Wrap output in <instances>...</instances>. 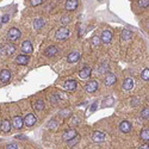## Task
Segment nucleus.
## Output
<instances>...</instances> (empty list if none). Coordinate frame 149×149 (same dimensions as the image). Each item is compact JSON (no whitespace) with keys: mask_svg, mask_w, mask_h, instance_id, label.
Here are the masks:
<instances>
[{"mask_svg":"<svg viewBox=\"0 0 149 149\" xmlns=\"http://www.w3.org/2000/svg\"><path fill=\"white\" fill-rule=\"evenodd\" d=\"M16 62H17L18 65H23V66L28 65V62H29V56H28V54H19V55L16 57Z\"/></svg>","mask_w":149,"mask_h":149,"instance_id":"11","label":"nucleus"},{"mask_svg":"<svg viewBox=\"0 0 149 149\" xmlns=\"http://www.w3.org/2000/svg\"><path fill=\"white\" fill-rule=\"evenodd\" d=\"M141 139L143 140V141H149V129H143L142 131H141Z\"/></svg>","mask_w":149,"mask_h":149,"instance_id":"25","label":"nucleus"},{"mask_svg":"<svg viewBox=\"0 0 149 149\" xmlns=\"http://www.w3.org/2000/svg\"><path fill=\"white\" fill-rule=\"evenodd\" d=\"M4 50H5V54L7 56H11L12 54L16 52V47H15V44H6L4 47Z\"/></svg>","mask_w":149,"mask_h":149,"instance_id":"22","label":"nucleus"},{"mask_svg":"<svg viewBox=\"0 0 149 149\" xmlns=\"http://www.w3.org/2000/svg\"><path fill=\"white\" fill-rule=\"evenodd\" d=\"M57 98H58V95H57V94H54V95L52 97L50 100H52L53 103H56V102H57Z\"/></svg>","mask_w":149,"mask_h":149,"instance_id":"35","label":"nucleus"},{"mask_svg":"<svg viewBox=\"0 0 149 149\" xmlns=\"http://www.w3.org/2000/svg\"><path fill=\"white\" fill-rule=\"evenodd\" d=\"M33 50V48H32V43L30 41H24L22 43V52L24 54H31Z\"/></svg>","mask_w":149,"mask_h":149,"instance_id":"7","label":"nucleus"},{"mask_svg":"<svg viewBox=\"0 0 149 149\" xmlns=\"http://www.w3.org/2000/svg\"><path fill=\"white\" fill-rule=\"evenodd\" d=\"M77 136H78V132H77L75 129H68V130H66L63 132V135H62V139H63V141H67L68 142L72 139L77 137Z\"/></svg>","mask_w":149,"mask_h":149,"instance_id":"3","label":"nucleus"},{"mask_svg":"<svg viewBox=\"0 0 149 149\" xmlns=\"http://www.w3.org/2000/svg\"><path fill=\"white\" fill-rule=\"evenodd\" d=\"M97 106H98V104H97V103H94V104H93V105L91 106V111H92V112H93V111H95Z\"/></svg>","mask_w":149,"mask_h":149,"instance_id":"38","label":"nucleus"},{"mask_svg":"<svg viewBox=\"0 0 149 149\" xmlns=\"http://www.w3.org/2000/svg\"><path fill=\"white\" fill-rule=\"evenodd\" d=\"M137 5L141 8H146L149 6V0H137Z\"/></svg>","mask_w":149,"mask_h":149,"instance_id":"29","label":"nucleus"},{"mask_svg":"<svg viewBox=\"0 0 149 149\" xmlns=\"http://www.w3.org/2000/svg\"><path fill=\"white\" fill-rule=\"evenodd\" d=\"M117 81V77L115 75V74L112 73H106V75H105V79H104V84L106 86H112L115 85Z\"/></svg>","mask_w":149,"mask_h":149,"instance_id":"5","label":"nucleus"},{"mask_svg":"<svg viewBox=\"0 0 149 149\" xmlns=\"http://www.w3.org/2000/svg\"><path fill=\"white\" fill-rule=\"evenodd\" d=\"M105 70H109V66L106 67V63H105V65H104V66H103V67L100 68V73H104Z\"/></svg>","mask_w":149,"mask_h":149,"instance_id":"36","label":"nucleus"},{"mask_svg":"<svg viewBox=\"0 0 149 149\" xmlns=\"http://www.w3.org/2000/svg\"><path fill=\"white\" fill-rule=\"evenodd\" d=\"M10 79H11V72L7 69H3L1 73H0V81H1V84L7 82Z\"/></svg>","mask_w":149,"mask_h":149,"instance_id":"14","label":"nucleus"},{"mask_svg":"<svg viewBox=\"0 0 149 149\" xmlns=\"http://www.w3.org/2000/svg\"><path fill=\"white\" fill-rule=\"evenodd\" d=\"M24 123V119L20 117V116H15L13 118H12V125H13L15 129H22Z\"/></svg>","mask_w":149,"mask_h":149,"instance_id":"9","label":"nucleus"},{"mask_svg":"<svg viewBox=\"0 0 149 149\" xmlns=\"http://www.w3.org/2000/svg\"><path fill=\"white\" fill-rule=\"evenodd\" d=\"M79 60H80V54L78 52H73V53L68 54V56H67V61L69 63H75Z\"/></svg>","mask_w":149,"mask_h":149,"instance_id":"15","label":"nucleus"},{"mask_svg":"<svg viewBox=\"0 0 149 149\" xmlns=\"http://www.w3.org/2000/svg\"><path fill=\"white\" fill-rule=\"evenodd\" d=\"M58 53V49L55 47V45H50V47H48L45 50H44V55L48 56V57H53L55 56L56 54Z\"/></svg>","mask_w":149,"mask_h":149,"instance_id":"10","label":"nucleus"},{"mask_svg":"<svg viewBox=\"0 0 149 149\" xmlns=\"http://www.w3.org/2000/svg\"><path fill=\"white\" fill-rule=\"evenodd\" d=\"M24 123H25L28 127H32L36 123V116L33 113H28L25 116V118H24Z\"/></svg>","mask_w":149,"mask_h":149,"instance_id":"16","label":"nucleus"},{"mask_svg":"<svg viewBox=\"0 0 149 149\" xmlns=\"http://www.w3.org/2000/svg\"><path fill=\"white\" fill-rule=\"evenodd\" d=\"M11 127H13V125L10 123V120H7V119H3L1 120V131L3 132H10L11 131Z\"/></svg>","mask_w":149,"mask_h":149,"instance_id":"20","label":"nucleus"},{"mask_svg":"<svg viewBox=\"0 0 149 149\" xmlns=\"http://www.w3.org/2000/svg\"><path fill=\"white\" fill-rule=\"evenodd\" d=\"M20 36H22V32L17 28H11L7 32V40L11 42H16L17 40L20 38Z\"/></svg>","mask_w":149,"mask_h":149,"instance_id":"2","label":"nucleus"},{"mask_svg":"<svg viewBox=\"0 0 149 149\" xmlns=\"http://www.w3.org/2000/svg\"><path fill=\"white\" fill-rule=\"evenodd\" d=\"M43 3V0H30V4H31V6H38V5H41Z\"/></svg>","mask_w":149,"mask_h":149,"instance_id":"31","label":"nucleus"},{"mask_svg":"<svg viewBox=\"0 0 149 149\" xmlns=\"http://www.w3.org/2000/svg\"><path fill=\"white\" fill-rule=\"evenodd\" d=\"M139 149H149V144H147V143H146V144H142Z\"/></svg>","mask_w":149,"mask_h":149,"instance_id":"37","label":"nucleus"},{"mask_svg":"<svg viewBox=\"0 0 149 149\" xmlns=\"http://www.w3.org/2000/svg\"><path fill=\"white\" fill-rule=\"evenodd\" d=\"M44 19L43 18H36L35 20H33V28L36 29V30H40V29H42L43 26H44Z\"/></svg>","mask_w":149,"mask_h":149,"instance_id":"21","label":"nucleus"},{"mask_svg":"<svg viewBox=\"0 0 149 149\" xmlns=\"http://www.w3.org/2000/svg\"><path fill=\"white\" fill-rule=\"evenodd\" d=\"M132 87H134V81H132V79H131V78L124 79V81H123V90L130 91Z\"/></svg>","mask_w":149,"mask_h":149,"instance_id":"18","label":"nucleus"},{"mask_svg":"<svg viewBox=\"0 0 149 149\" xmlns=\"http://www.w3.org/2000/svg\"><path fill=\"white\" fill-rule=\"evenodd\" d=\"M141 78H142L143 80H146V81H149V68H146V69L142 70Z\"/></svg>","mask_w":149,"mask_h":149,"instance_id":"28","label":"nucleus"},{"mask_svg":"<svg viewBox=\"0 0 149 149\" xmlns=\"http://www.w3.org/2000/svg\"><path fill=\"white\" fill-rule=\"evenodd\" d=\"M8 20H10V16L8 15H4L1 17V25H3V24H5V23H7Z\"/></svg>","mask_w":149,"mask_h":149,"instance_id":"33","label":"nucleus"},{"mask_svg":"<svg viewBox=\"0 0 149 149\" xmlns=\"http://www.w3.org/2000/svg\"><path fill=\"white\" fill-rule=\"evenodd\" d=\"M147 28H149V22H148V23H147Z\"/></svg>","mask_w":149,"mask_h":149,"instance_id":"39","label":"nucleus"},{"mask_svg":"<svg viewBox=\"0 0 149 149\" xmlns=\"http://www.w3.org/2000/svg\"><path fill=\"white\" fill-rule=\"evenodd\" d=\"M79 141H80V136H77V137H74V139H72L70 141H68V146L72 148V147L75 146V144H77Z\"/></svg>","mask_w":149,"mask_h":149,"instance_id":"30","label":"nucleus"},{"mask_svg":"<svg viewBox=\"0 0 149 149\" xmlns=\"http://www.w3.org/2000/svg\"><path fill=\"white\" fill-rule=\"evenodd\" d=\"M77 86H78V84H77L75 80H68V81L65 82V88L67 91H74L77 88Z\"/></svg>","mask_w":149,"mask_h":149,"instance_id":"19","label":"nucleus"},{"mask_svg":"<svg viewBox=\"0 0 149 149\" xmlns=\"http://www.w3.org/2000/svg\"><path fill=\"white\" fill-rule=\"evenodd\" d=\"M69 36H70V30L67 29L66 26H62V28L57 29L56 32H55L56 41H66Z\"/></svg>","mask_w":149,"mask_h":149,"instance_id":"1","label":"nucleus"},{"mask_svg":"<svg viewBox=\"0 0 149 149\" xmlns=\"http://www.w3.org/2000/svg\"><path fill=\"white\" fill-rule=\"evenodd\" d=\"M98 87H99V84L95 80H91V81H88L87 84L85 85V90L87 91L88 93H94L98 90Z\"/></svg>","mask_w":149,"mask_h":149,"instance_id":"4","label":"nucleus"},{"mask_svg":"<svg viewBox=\"0 0 149 149\" xmlns=\"http://www.w3.org/2000/svg\"><path fill=\"white\" fill-rule=\"evenodd\" d=\"M131 36H132V32H131L129 29H123V31H122V40H123V41L130 40Z\"/></svg>","mask_w":149,"mask_h":149,"instance_id":"23","label":"nucleus"},{"mask_svg":"<svg viewBox=\"0 0 149 149\" xmlns=\"http://www.w3.org/2000/svg\"><path fill=\"white\" fill-rule=\"evenodd\" d=\"M92 140H93L94 142H97V143L103 142V141L105 140V134L102 132V131H94L93 135H92Z\"/></svg>","mask_w":149,"mask_h":149,"instance_id":"13","label":"nucleus"},{"mask_svg":"<svg viewBox=\"0 0 149 149\" xmlns=\"http://www.w3.org/2000/svg\"><path fill=\"white\" fill-rule=\"evenodd\" d=\"M33 107H35V110H37V111H41V110L44 109V103H43L42 100H37V102L35 103Z\"/></svg>","mask_w":149,"mask_h":149,"instance_id":"27","label":"nucleus"},{"mask_svg":"<svg viewBox=\"0 0 149 149\" xmlns=\"http://www.w3.org/2000/svg\"><path fill=\"white\" fill-rule=\"evenodd\" d=\"M119 130H120L122 132H124V134L130 132V130H131V124H130V122L123 120V122L119 124Z\"/></svg>","mask_w":149,"mask_h":149,"instance_id":"12","label":"nucleus"},{"mask_svg":"<svg viewBox=\"0 0 149 149\" xmlns=\"http://www.w3.org/2000/svg\"><path fill=\"white\" fill-rule=\"evenodd\" d=\"M91 72H92L91 67H84V68L79 72V77H80L81 79H87V78L91 75Z\"/></svg>","mask_w":149,"mask_h":149,"instance_id":"17","label":"nucleus"},{"mask_svg":"<svg viewBox=\"0 0 149 149\" xmlns=\"http://www.w3.org/2000/svg\"><path fill=\"white\" fill-rule=\"evenodd\" d=\"M100 42H102V38L99 36H93L91 38V44L93 47H98L99 44H100Z\"/></svg>","mask_w":149,"mask_h":149,"instance_id":"24","label":"nucleus"},{"mask_svg":"<svg viewBox=\"0 0 149 149\" xmlns=\"http://www.w3.org/2000/svg\"><path fill=\"white\" fill-rule=\"evenodd\" d=\"M79 6L78 0H67L65 4V10L66 11H75Z\"/></svg>","mask_w":149,"mask_h":149,"instance_id":"6","label":"nucleus"},{"mask_svg":"<svg viewBox=\"0 0 149 149\" xmlns=\"http://www.w3.org/2000/svg\"><path fill=\"white\" fill-rule=\"evenodd\" d=\"M141 117L143 119H148L149 118V106H146L142 111H141Z\"/></svg>","mask_w":149,"mask_h":149,"instance_id":"26","label":"nucleus"},{"mask_svg":"<svg viewBox=\"0 0 149 149\" xmlns=\"http://www.w3.org/2000/svg\"><path fill=\"white\" fill-rule=\"evenodd\" d=\"M70 23V17H63L61 19V24L62 25H66V24H69Z\"/></svg>","mask_w":149,"mask_h":149,"instance_id":"32","label":"nucleus"},{"mask_svg":"<svg viewBox=\"0 0 149 149\" xmlns=\"http://www.w3.org/2000/svg\"><path fill=\"white\" fill-rule=\"evenodd\" d=\"M100 38H102V42L107 44L111 42V40H112V32H111L110 30H104L102 32V36H100Z\"/></svg>","mask_w":149,"mask_h":149,"instance_id":"8","label":"nucleus"},{"mask_svg":"<svg viewBox=\"0 0 149 149\" xmlns=\"http://www.w3.org/2000/svg\"><path fill=\"white\" fill-rule=\"evenodd\" d=\"M6 149H18V146L17 143H8L6 146Z\"/></svg>","mask_w":149,"mask_h":149,"instance_id":"34","label":"nucleus"}]
</instances>
